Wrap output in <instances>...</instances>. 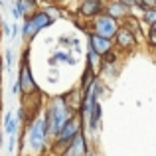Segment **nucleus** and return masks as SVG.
<instances>
[{
  "label": "nucleus",
  "instance_id": "ea45409f",
  "mask_svg": "<svg viewBox=\"0 0 156 156\" xmlns=\"http://www.w3.org/2000/svg\"><path fill=\"white\" fill-rule=\"evenodd\" d=\"M0 107H2V105H0Z\"/></svg>",
  "mask_w": 156,
  "mask_h": 156
},
{
  "label": "nucleus",
  "instance_id": "f3484780",
  "mask_svg": "<svg viewBox=\"0 0 156 156\" xmlns=\"http://www.w3.org/2000/svg\"><path fill=\"white\" fill-rule=\"evenodd\" d=\"M121 26L126 28V30H130L134 36H136V38L140 36V32H142V22H140L138 18H134V16H129V18H125V20L121 22Z\"/></svg>",
  "mask_w": 156,
  "mask_h": 156
},
{
  "label": "nucleus",
  "instance_id": "6e6552de",
  "mask_svg": "<svg viewBox=\"0 0 156 156\" xmlns=\"http://www.w3.org/2000/svg\"><path fill=\"white\" fill-rule=\"evenodd\" d=\"M105 14V0H87L79 4V16L85 20H95L97 16Z\"/></svg>",
  "mask_w": 156,
  "mask_h": 156
},
{
  "label": "nucleus",
  "instance_id": "f8f14e48",
  "mask_svg": "<svg viewBox=\"0 0 156 156\" xmlns=\"http://www.w3.org/2000/svg\"><path fill=\"white\" fill-rule=\"evenodd\" d=\"M101 121H103V107H101V101L91 109L89 113V119L85 121V129H87L89 136H95L101 129Z\"/></svg>",
  "mask_w": 156,
  "mask_h": 156
},
{
  "label": "nucleus",
  "instance_id": "5701e85b",
  "mask_svg": "<svg viewBox=\"0 0 156 156\" xmlns=\"http://www.w3.org/2000/svg\"><path fill=\"white\" fill-rule=\"evenodd\" d=\"M71 40H73V36H59V38H57V44H59L63 50H71Z\"/></svg>",
  "mask_w": 156,
  "mask_h": 156
},
{
  "label": "nucleus",
  "instance_id": "4c0bfd02",
  "mask_svg": "<svg viewBox=\"0 0 156 156\" xmlns=\"http://www.w3.org/2000/svg\"><path fill=\"white\" fill-rule=\"evenodd\" d=\"M0 93H2V89H0ZM0 105H2V101H0Z\"/></svg>",
  "mask_w": 156,
  "mask_h": 156
},
{
  "label": "nucleus",
  "instance_id": "aec40b11",
  "mask_svg": "<svg viewBox=\"0 0 156 156\" xmlns=\"http://www.w3.org/2000/svg\"><path fill=\"white\" fill-rule=\"evenodd\" d=\"M144 26H154L156 24V6H150V8H144V14H142V20H140Z\"/></svg>",
  "mask_w": 156,
  "mask_h": 156
},
{
  "label": "nucleus",
  "instance_id": "bb28decb",
  "mask_svg": "<svg viewBox=\"0 0 156 156\" xmlns=\"http://www.w3.org/2000/svg\"><path fill=\"white\" fill-rule=\"evenodd\" d=\"M10 14H12V18H14L16 22H18V20H24L22 12L18 10V6H16V4H12V6H10Z\"/></svg>",
  "mask_w": 156,
  "mask_h": 156
},
{
  "label": "nucleus",
  "instance_id": "f03ea898",
  "mask_svg": "<svg viewBox=\"0 0 156 156\" xmlns=\"http://www.w3.org/2000/svg\"><path fill=\"white\" fill-rule=\"evenodd\" d=\"M73 115H77V111L67 103L65 95H51L46 101V105H44V117H46L50 138L59 134V130L67 125V121Z\"/></svg>",
  "mask_w": 156,
  "mask_h": 156
},
{
  "label": "nucleus",
  "instance_id": "7c9ffc66",
  "mask_svg": "<svg viewBox=\"0 0 156 156\" xmlns=\"http://www.w3.org/2000/svg\"><path fill=\"white\" fill-rule=\"evenodd\" d=\"M20 30H22V26H18V22H14V24H12V36H10V38H18Z\"/></svg>",
  "mask_w": 156,
  "mask_h": 156
},
{
  "label": "nucleus",
  "instance_id": "58836bf2",
  "mask_svg": "<svg viewBox=\"0 0 156 156\" xmlns=\"http://www.w3.org/2000/svg\"><path fill=\"white\" fill-rule=\"evenodd\" d=\"M0 22H2V18H0Z\"/></svg>",
  "mask_w": 156,
  "mask_h": 156
},
{
  "label": "nucleus",
  "instance_id": "2eb2a0df",
  "mask_svg": "<svg viewBox=\"0 0 156 156\" xmlns=\"http://www.w3.org/2000/svg\"><path fill=\"white\" fill-rule=\"evenodd\" d=\"M95 79H97V73L93 71L91 67H85V69H83V75H81V81H79V91H81V93L87 91V89L91 87L93 83H95Z\"/></svg>",
  "mask_w": 156,
  "mask_h": 156
},
{
  "label": "nucleus",
  "instance_id": "0eeeda50",
  "mask_svg": "<svg viewBox=\"0 0 156 156\" xmlns=\"http://www.w3.org/2000/svg\"><path fill=\"white\" fill-rule=\"evenodd\" d=\"M113 42H115V50H119V51H133L134 48L138 46V38L130 30H126V28H122V26H121V30L117 32Z\"/></svg>",
  "mask_w": 156,
  "mask_h": 156
},
{
  "label": "nucleus",
  "instance_id": "4be33fe9",
  "mask_svg": "<svg viewBox=\"0 0 156 156\" xmlns=\"http://www.w3.org/2000/svg\"><path fill=\"white\" fill-rule=\"evenodd\" d=\"M103 63L105 65H117L119 63V53L117 51H109V53H107V55H103Z\"/></svg>",
  "mask_w": 156,
  "mask_h": 156
},
{
  "label": "nucleus",
  "instance_id": "c756f323",
  "mask_svg": "<svg viewBox=\"0 0 156 156\" xmlns=\"http://www.w3.org/2000/svg\"><path fill=\"white\" fill-rule=\"evenodd\" d=\"M71 50L75 53H81V40L75 38V36H73V40H71Z\"/></svg>",
  "mask_w": 156,
  "mask_h": 156
},
{
  "label": "nucleus",
  "instance_id": "ddd939ff",
  "mask_svg": "<svg viewBox=\"0 0 156 156\" xmlns=\"http://www.w3.org/2000/svg\"><path fill=\"white\" fill-rule=\"evenodd\" d=\"M18 126H20V121L16 119V115L12 111H6L4 113V119H2V129L8 136H16L18 134Z\"/></svg>",
  "mask_w": 156,
  "mask_h": 156
},
{
  "label": "nucleus",
  "instance_id": "72a5a7b5",
  "mask_svg": "<svg viewBox=\"0 0 156 156\" xmlns=\"http://www.w3.org/2000/svg\"><path fill=\"white\" fill-rule=\"evenodd\" d=\"M150 30H154V32H156V24H154V26H150Z\"/></svg>",
  "mask_w": 156,
  "mask_h": 156
},
{
  "label": "nucleus",
  "instance_id": "a211bd4d",
  "mask_svg": "<svg viewBox=\"0 0 156 156\" xmlns=\"http://www.w3.org/2000/svg\"><path fill=\"white\" fill-rule=\"evenodd\" d=\"M87 67H91L93 71L99 75L101 67H103V57H101L99 53H95L93 50H87Z\"/></svg>",
  "mask_w": 156,
  "mask_h": 156
},
{
  "label": "nucleus",
  "instance_id": "7ed1b4c3",
  "mask_svg": "<svg viewBox=\"0 0 156 156\" xmlns=\"http://www.w3.org/2000/svg\"><path fill=\"white\" fill-rule=\"evenodd\" d=\"M83 129H85V125H83V121H81V117L79 115H73V117L67 121V125L59 130V134L51 138L50 154L51 156H63V152L67 150V146L75 140L77 134L83 133Z\"/></svg>",
  "mask_w": 156,
  "mask_h": 156
},
{
  "label": "nucleus",
  "instance_id": "423d86ee",
  "mask_svg": "<svg viewBox=\"0 0 156 156\" xmlns=\"http://www.w3.org/2000/svg\"><path fill=\"white\" fill-rule=\"evenodd\" d=\"M89 28H91V34L115 40L117 32L121 30V22H117L115 18H111V16H107V14H101V16H97L95 20H91Z\"/></svg>",
  "mask_w": 156,
  "mask_h": 156
},
{
  "label": "nucleus",
  "instance_id": "393cba45",
  "mask_svg": "<svg viewBox=\"0 0 156 156\" xmlns=\"http://www.w3.org/2000/svg\"><path fill=\"white\" fill-rule=\"evenodd\" d=\"M146 44H148L150 48H156V32L154 30H146Z\"/></svg>",
  "mask_w": 156,
  "mask_h": 156
},
{
  "label": "nucleus",
  "instance_id": "9b49d317",
  "mask_svg": "<svg viewBox=\"0 0 156 156\" xmlns=\"http://www.w3.org/2000/svg\"><path fill=\"white\" fill-rule=\"evenodd\" d=\"M105 14L115 18L117 22H122L125 18L130 16V10L122 2H119V0H105Z\"/></svg>",
  "mask_w": 156,
  "mask_h": 156
},
{
  "label": "nucleus",
  "instance_id": "20e7f679",
  "mask_svg": "<svg viewBox=\"0 0 156 156\" xmlns=\"http://www.w3.org/2000/svg\"><path fill=\"white\" fill-rule=\"evenodd\" d=\"M28 55H30V46L24 48L22 59H20V67H18V85H20V95H22V99H26V97H36V95L42 93L38 89V85H36L34 75H32Z\"/></svg>",
  "mask_w": 156,
  "mask_h": 156
},
{
  "label": "nucleus",
  "instance_id": "9d476101",
  "mask_svg": "<svg viewBox=\"0 0 156 156\" xmlns=\"http://www.w3.org/2000/svg\"><path fill=\"white\" fill-rule=\"evenodd\" d=\"M89 50H93L95 53H99V55L103 57L109 51L115 50V42H113V40H109V38H103V36L89 34Z\"/></svg>",
  "mask_w": 156,
  "mask_h": 156
},
{
  "label": "nucleus",
  "instance_id": "1a4fd4ad",
  "mask_svg": "<svg viewBox=\"0 0 156 156\" xmlns=\"http://www.w3.org/2000/svg\"><path fill=\"white\" fill-rule=\"evenodd\" d=\"M63 156H91L89 150V138L85 133H79L75 136V140L67 146V150L63 152Z\"/></svg>",
  "mask_w": 156,
  "mask_h": 156
},
{
  "label": "nucleus",
  "instance_id": "c85d7f7f",
  "mask_svg": "<svg viewBox=\"0 0 156 156\" xmlns=\"http://www.w3.org/2000/svg\"><path fill=\"white\" fill-rule=\"evenodd\" d=\"M14 148H16V136H8V142H6V150H8V154L14 152Z\"/></svg>",
  "mask_w": 156,
  "mask_h": 156
},
{
  "label": "nucleus",
  "instance_id": "2f4dec72",
  "mask_svg": "<svg viewBox=\"0 0 156 156\" xmlns=\"http://www.w3.org/2000/svg\"><path fill=\"white\" fill-rule=\"evenodd\" d=\"M16 95H20V85H18V81H14V85H12V97H16Z\"/></svg>",
  "mask_w": 156,
  "mask_h": 156
},
{
  "label": "nucleus",
  "instance_id": "a878e982",
  "mask_svg": "<svg viewBox=\"0 0 156 156\" xmlns=\"http://www.w3.org/2000/svg\"><path fill=\"white\" fill-rule=\"evenodd\" d=\"M0 32H2L4 36H12V24H8L6 20H2V22H0Z\"/></svg>",
  "mask_w": 156,
  "mask_h": 156
},
{
  "label": "nucleus",
  "instance_id": "4468645a",
  "mask_svg": "<svg viewBox=\"0 0 156 156\" xmlns=\"http://www.w3.org/2000/svg\"><path fill=\"white\" fill-rule=\"evenodd\" d=\"M16 6H18V10L22 12V16H24V20L28 18V16H32L34 12H38L40 8H38V2H32V0H16Z\"/></svg>",
  "mask_w": 156,
  "mask_h": 156
},
{
  "label": "nucleus",
  "instance_id": "c9c22d12",
  "mask_svg": "<svg viewBox=\"0 0 156 156\" xmlns=\"http://www.w3.org/2000/svg\"><path fill=\"white\" fill-rule=\"evenodd\" d=\"M77 2H79V4H81V2H87V0H77Z\"/></svg>",
  "mask_w": 156,
  "mask_h": 156
},
{
  "label": "nucleus",
  "instance_id": "cd10ccee",
  "mask_svg": "<svg viewBox=\"0 0 156 156\" xmlns=\"http://www.w3.org/2000/svg\"><path fill=\"white\" fill-rule=\"evenodd\" d=\"M119 2H122L126 8H134V6H142V0H119Z\"/></svg>",
  "mask_w": 156,
  "mask_h": 156
},
{
  "label": "nucleus",
  "instance_id": "f257e3e1",
  "mask_svg": "<svg viewBox=\"0 0 156 156\" xmlns=\"http://www.w3.org/2000/svg\"><path fill=\"white\" fill-rule=\"evenodd\" d=\"M26 130H24V144L28 146V150L32 156H44L50 150V133H48L46 117H44V107L36 109L34 115H30L26 121Z\"/></svg>",
  "mask_w": 156,
  "mask_h": 156
},
{
  "label": "nucleus",
  "instance_id": "e433bc0d",
  "mask_svg": "<svg viewBox=\"0 0 156 156\" xmlns=\"http://www.w3.org/2000/svg\"><path fill=\"white\" fill-rule=\"evenodd\" d=\"M32 2H42V0H32Z\"/></svg>",
  "mask_w": 156,
  "mask_h": 156
},
{
  "label": "nucleus",
  "instance_id": "473e14b6",
  "mask_svg": "<svg viewBox=\"0 0 156 156\" xmlns=\"http://www.w3.org/2000/svg\"><path fill=\"white\" fill-rule=\"evenodd\" d=\"M142 6H144V8H150V6H156V0H142Z\"/></svg>",
  "mask_w": 156,
  "mask_h": 156
},
{
  "label": "nucleus",
  "instance_id": "39448f33",
  "mask_svg": "<svg viewBox=\"0 0 156 156\" xmlns=\"http://www.w3.org/2000/svg\"><path fill=\"white\" fill-rule=\"evenodd\" d=\"M51 24H53V20L50 18V16H48L44 10H38V12H34L32 16H28V18L24 20L22 30H20V36H22V40L26 44H30L40 32L46 30V28H50Z\"/></svg>",
  "mask_w": 156,
  "mask_h": 156
},
{
  "label": "nucleus",
  "instance_id": "dca6fc26",
  "mask_svg": "<svg viewBox=\"0 0 156 156\" xmlns=\"http://www.w3.org/2000/svg\"><path fill=\"white\" fill-rule=\"evenodd\" d=\"M53 59L57 61V65H59V63L75 65V63H77V57L71 53V50H57L55 53H53Z\"/></svg>",
  "mask_w": 156,
  "mask_h": 156
},
{
  "label": "nucleus",
  "instance_id": "412c9836",
  "mask_svg": "<svg viewBox=\"0 0 156 156\" xmlns=\"http://www.w3.org/2000/svg\"><path fill=\"white\" fill-rule=\"evenodd\" d=\"M14 61H16L14 50H12V48H6V50H4V67H6V71L12 73V69H14Z\"/></svg>",
  "mask_w": 156,
  "mask_h": 156
},
{
  "label": "nucleus",
  "instance_id": "f704fd0d",
  "mask_svg": "<svg viewBox=\"0 0 156 156\" xmlns=\"http://www.w3.org/2000/svg\"><path fill=\"white\" fill-rule=\"evenodd\" d=\"M0 73H2V61H0Z\"/></svg>",
  "mask_w": 156,
  "mask_h": 156
},
{
  "label": "nucleus",
  "instance_id": "b1692460",
  "mask_svg": "<svg viewBox=\"0 0 156 156\" xmlns=\"http://www.w3.org/2000/svg\"><path fill=\"white\" fill-rule=\"evenodd\" d=\"M44 12H46V14L50 16L51 20H55V18H59V16H61V12L57 10L55 6H46V8H44Z\"/></svg>",
  "mask_w": 156,
  "mask_h": 156
},
{
  "label": "nucleus",
  "instance_id": "6ab92c4d",
  "mask_svg": "<svg viewBox=\"0 0 156 156\" xmlns=\"http://www.w3.org/2000/svg\"><path fill=\"white\" fill-rule=\"evenodd\" d=\"M119 71H121L119 63L117 65H105L103 63V67H101V71H99V77H103V79H115V77L119 75Z\"/></svg>",
  "mask_w": 156,
  "mask_h": 156
}]
</instances>
